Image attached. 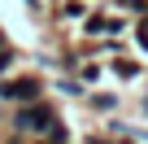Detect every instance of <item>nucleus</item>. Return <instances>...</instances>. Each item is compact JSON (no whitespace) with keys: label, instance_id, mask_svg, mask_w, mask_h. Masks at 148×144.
Wrapping results in <instances>:
<instances>
[{"label":"nucleus","instance_id":"423d86ee","mask_svg":"<svg viewBox=\"0 0 148 144\" xmlns=\"http://www.w3.org/2000/svg\"><path fill=\"white\" fill-rule=\"evenodd\" d=\"M113 70H118L122 79H135V74H139V65H135V61H113Z\"/></svg>","mask_w":148,"mask_h":144},{"label":"nucleus","instance_id":"f257e3e1","mask_svg":"<svg viewBox=\"0 0 148 144\" xmlns=\"http://www.w3.org/2000/svg\"><path fill=\"white\" fill-rule=\"evenodd\" d=\"M52 127H57V118H52V105L48 101L18 105V114H13V131L18 135H48Z\"/></svg>","mask_w":148,"mask_h":144},{"label":"nucleus","instance_id":"1a4fd4ad","mask_svg":"<svg viewBox=\"0 0 148 144\" xmlns=\"http://www.w3.org/2000/svg\"><path fill=\"white\" fill-rule=\"evenodd\" d=\"M83 144H118V140H105V135H92V140H83Z\"/></svg>","mask_w":148,"mask_h":144},{"label":"nucleus","instance_id":"20e7f679","mask_svg":"<svg viewBox=\"0 0 148 144\" xmlns=\"http://www.w3.org/2000/svg\"><path fill=\"white\" fill-rule=\"evenodd\" d=\"M57 92H61V96H83V88L74 83V79H57Z\"/></svg>","mask_w":148,"mask_h":144},{"label":"nucleus","instance_id":"39448f33","mask_svg":"<svg viewBox=\"0 0 148 144\" xmlns=\"http://www.w3.org/2000/svg\"><path fill=\"white\" fill-rule=\"evenodd\" d=\"M92 109L109 114V109H118V96H92Z\"/></svg>","mask_w":148,"mask_h":144},{"label":"nucleus","instance_id":"6e6552de","mask_svg":"<svg viewBox=\"0 0 148 144\" xmlns=\"http://www.w3.org/2000/svg\"><path fill=\"white\" fill-rule=\"evenodd\" d=\"M118 5H122V9H135V13H139V9L148 5V0H118Z\"/></svg>","mask_w":148,"mask_h":144},{"label":"nucleus","instance_id":"7ed1b4c3","mask_svg":"<svg viewBox=\"0 0 148 144\" xmlns=\"http://www.w3.org/2000/svg\"><path fill=\"white\" fill-rule=\"evenodd\" d=\"M44 144H70V131H65V122H57V127L44 135Z\"/></svg>","mask_w":148,"mask_h":144},{"label":"nucleus","instance_id":"f03ea898","mask_svg":"<svg viewBox=\"0 0 148 144\" xmlns=\"http://www.w3.org/2000/svg\"><path fill=\"white\" fill-rule=\"evenodd\" d=\"M44 92V83L35 74H22V79H5L0 83V101H9V105H35Z\"/></svg>","mask_w":148,"mask_h":144},{"label":"nucleus","instance_id":"9d476101","mask_svg":"<svg viewBox=\"0 0 148 144\" xmlns=\"http://www.w3.org/2000/svg\"><path fill=\"white\" fill-rule=\"evenodd\" d=\"M144 114H148V96H144Z\"/></svg>","mask_w":148,"mask_h":144},{"label":"nucleus","instance_id":"0eeeda50","mask_svg":"<svg viewBox=\"0 0 148 144\" xmlns=\"http://www.w3.org/2000/svg\"><path fill=\"white\" fill-rule=\"evenodd\" d=\"M9 65H13V48L5 44V48H0V74H5V70H9Z\"/></svg>","mask_w":148,"mask_h":144}]
</instances>
